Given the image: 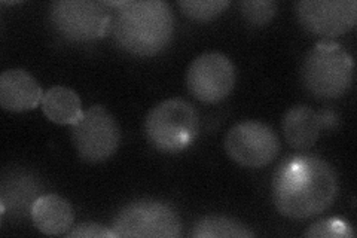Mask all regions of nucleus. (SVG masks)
I'll return each instance as SVG.
<instances>
[{
  "instance_id": "3",
  "label": "nucleus",
  "mask_w": 357,
  "mask_h": 238,
  "mask_svg": "<svg viewBox=\"0 0 357 238\" xmlns=\"http://www.w3.org/2000/svg\"><path fill=\"white\" fill-rule=\"evenodd\" d=\"M354 63L350 52L333 42H320L304 59L301 79L310 94L321 100L340 98L353 84Z\"/></svg>"
},
{
  "instance_id": "9",
  "label": "nucleus",
  "mask_w": 357,
  "mask_h": 238,
  "mask_svg": "<svg viewBox=\"0 0 357 238\" xmlns=\"http://www.w3.org/2000/svg\"><path fill=\"white\" fill-rule=\"evenodd\" d=\"M236 85V67L225 54L198 55L186 72V87L201 103L213 105L225 100Z\"/></svg>"
},
{
  "instance_id": "12",
  "label": "nucleus",
  "mask_w": 357,
  "mask_h": 238,
  "mask_svg": "<svg viewBox=\"0 0 357 238\" xmlns=\"http://www.w3.org/2000/svg\"><path fill=\"white\" fill-rule=\"evenodd\" d=\"M40 192V185L35 176L22 170H14L2 180V214L9 211L14 218L31 216V210Z\"/></svg>"
},
{
  "instance_id": "15",
  "label": "nucleus",
  "mask_w": 357,
  "mask_h": 238,
  "mask_svg": "<svg viewBox=\"0 0 357 238\" xmlns=\"http://www.w3.org/2000/svg\"><path fill=\"white\" fill-rule=\"evenodd\" d=\"M42 110L51 122L59 126H73L82 115V103L76 91L69 87L55 85L42 97Z\"/></svg>"
},
{
  "instance_id": "17",
  "label": "nucleus",
  "mask_w": 357,
  "mask_h": 238,
  "mask_svg": "<svg viewBox=\"0 0 357 238\" xmlns=\"http://www.w3.org/2000/svg\"><path fill=\"white\" fill-rule=\"evenodd\" d=\"M229 3V0H182L178 8L188 18L204 22L219 17Z\"/></svg>"
},
{
  "instance_id": "5",
  "label": "nucleus",
  "mask_w": 357,
  "mask_h": 238,
  "mask_svg": "<svg viewBox=\"0 0 357 238\" xmlns=\"http://www.w3.org/2000/svg\"><path fill=\"white\" fill-rule=\"evenodd\" d=\"M182 228V219L170 204L149 198L127 204L112 222V231L122 238H176Z\"/></svg>"
},
{
  "instance_id": "8",
  "label": "nucleus",
  "mask_w": 357,
  "mask_h": 238,
  "mask_svg": "<svg viewBox=\"0 0 357 238\" xmlns=\"http://www.w3.org/2000/svg\"><path fill=\"white\" fill-rule=\"evenodd\" d=\"M225 151L241 167L261 168L275 160L280 152V139L266 124L244 121L228 131Z\"/></svg>"
},
{
  "instance_id": "13",
  "label": "nucleus",
  "mask_w": 357,
  "mask_h": 238,
  "mask_svg": "<svg viewBox=\"0 0 357 238\" xmlns=\"http://www.w3.org/2000/svg\"><path fill=\"white\" fill-rule=\"evenodd\" d=\"M31 221L45 235H61L72 228L75 211L70 202L57 194H45L38 198L31 210Z\"/></svg>"
},
{
  "instance_id": "1",
  "label": "nucleus",
  "mask_w": 357,
  "mask_h": 238,
  "mask_svg": "<svg viewBox=\"0 0 357 238\" xmlns=\"http://www.w3.org/2000/svg\"><path fill=\"white\" fill-rule=\"evenodd\" d=\"M337 195V172L316 155L287 158L273 179L274 206L289 219L314 218L328 210Z\"/></svg>"
},
{
  "instance_id": "10",
  "label": "nucleus",
  "mask_w": 357,
  "mask_h": 238,
  "mask_svg": "<svg viewBox=\"0 0 357 238\" xmlns=\"http://www.w3.org/2000/svg\"><path fill=\"white\" fill-rule=\"evenodd\" d=\"M295 14L307 31L335 38L350 31L357 21L356 0H303L295 3Z\"/></svg>"
},
{
  "instance_id": "2",
  "label": "nucleus",
  "mask_w": 357,
  "mask_h": 238,
  "mask_svg": "<svg viewBox=\"0 0 357 238\" xmlns=\"http://www.w3.org/2000/svg\"><path fill=\"white\" fill-rule=\"evenodd\" d=\"M109 33L116 47L130 55H156L167 48L174 35L172 8L162 0L118 2Z\"/></svg>"
},
{
  "instance_id": "20",
  "label": "nucleus",
  "mask_w": 357,
  "mask_h": 238,
  "mask_svg": "<svg viewBox=\"0 0 357 238\" xmlns=\"http://www.w3.org/2000/svg\"><path fill=\"white\" fill-rule=\"evenodd\" d=\"M67 237L69 238H107V237L115 238L116 235L112 230L105 228L103 225L81 223L75 226L70 232H67Z\"/></svg>"
},
{
  "instance_id": "18",
  "label": "nucleus",
  "mask_w": 357,
  "mask_h": 238,
  "mask_svg": "<svg viewBox=\"0 0 357 238\" xmlns=\"http://www.w3.org/2000/svg\"><path fill=\"white\" fill-rule=\"evenodd\" d=\"M241 15L250 26H266L277 15V3L271 0H244L240 3Z\"/></svg>"
},
{
  "instance_id": "6",
  "label": "nucleus",
  "mask_w": 357,
  "mask_h": 238,
  "mask_svg": "<svg viewBox=\"0 0 357 238\" xmlns=\"http://www.w3.org/2000/svg\"><path fill=\"white\" fill-rule=\"evenodd\" d=\"M109 10L93 0H57L50 6L54 30L70 42H93L102 39L110 27Z\"/></svg>"
},
{
  "instance_id": "7",
  "label": "nucleus",
  "mask_w": 357,
  "mask_h": 238,
  "mask_svg": "<svg viewBox=\"0 0 357 238\" xmlns=\"http://www.w3.org/2000/svg\"><path fill=\"white\" fill-rule=\"evenodd\" d=\"M72 142L85 163H103L116 152L121 130L116 119L103 106H93L82 112L72 126Z\"/></svg>"
},
{
  "instance_id": "4",
  "label": "nucleus",
  "mask_w": 357,
  "mask_h": 238,
  "mask_svg": "<svg viewBox=\"0 0 357 238\" xmlns=\"http://www.w3.org/2000/svg\"><path fill=\"white\" fill-rule=\"evenodd\" d=\"M199 131L197 109L183 98H169L153 106L144 119L149 143L164 154H177L191 146Z\"/></svg>"
},
{
  "instance_id": "14",
  "label": "nucleus",
  "mask_w": 357,
  "mask_h": 238,
  "mask_svg": "<svg viewBox=\"0 0 357 238\" xmlns=\"http://www.w3.org/2000/svg\"><path fill=\"white\" fill-rule=\"evenodd\" d=\"M321 127L320 115L307 105L290 107L282 121L286 142L299 151L308 149L316 144L320 137Z\"/></svg>"
},
{
  "instance_id": "19",
  "label": "nucleus",
  "mask_w": 357,
  "mask_h": 238,
  "mask_svg": "<svg viewBox=\"0 0 357 238\" xmlns=\"http://www.w3.org/2000/svg\"><path fill=\"white\" fill-rule=\"evenodd\" d=\"M304 237L310 238H353L354 232L349 222L338 218L321 219L308 226Z\"/></svg>"
},
{
  "instance_id": "11",
  "label": "nucleus",
  "mask_w": 357,
  "mask_h": 238,
  "mask_svg": "<svg viewBox=\"0 0 357 238\" xmlns=\"http://www.w3.org/2000/svg\"><path fill=\"white\" fill-rule=\"evenodd\" d=\"M43 97L39 82L22 69H9L0 76V105L9 112L35 109Z\"/></svg>"
},
{
  "instance_id": "16",
  "label": "nucleus",
  "mask_w": 357,
  "mask_h": 238,
  "mask_svg": "<svg viewBox=\"0 0 357 238\" xmlns=\"http://www.w3.org/2000/svg\"><path fill=\"white\" fill-rule=\"evenodd\" d=\"M191 235L194 238H250L255 232L229 218L206 216L195 222Z\"/></svg>"
}]
</instances>
